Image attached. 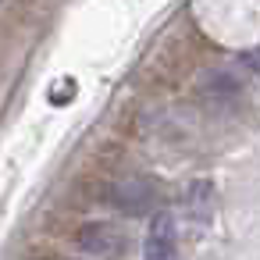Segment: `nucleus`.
Listing matches in <instances>:
<instances>
[{"instance_id": "nucleus-1", "label": "nucleus", "mask_w": 260, "mask_h": 260, "mask_svg": "<svg viewBox=\"0 0 260 260\" xmlns=\"http://www.w3.org/2000/svg\"><path fill=\"white\" fill-rule=\"evenodd\" d=\"M75 242H79L89 256H100V260L121 256V253L128 249L125 232H121V228H114V224H86V228H79Z\"/></svg>"}, {"instance_id": "nucleus-2", "label": "nucleus", "mask_w": 260, "mask_h": 260, "mask_svg": "<svg viewBox=\"0 0 260 260\" xmlns=\"http://www.w3.org/2000/svg\"><path fill=\"white\" fill-rule=\"evenodd\" d=\"M143 260H178V242H175V217L171 214H153L143 242Z\"/></svg>"}, {"instance_id": "nucleus-3", "label": "nucleus", "mask_w": 260, "mask_h": 260, "mask_svg": "<svg viewBox=\"0 0 260 260\" xmlns=\"http://www.w3.org/2000/svg\"><path fill=\"white\" fill-rule=\"evenodd\" d=\"M246 61H249V64H253V68H260V54H249V57H246Z\"/></svg>"}]
</instances>
